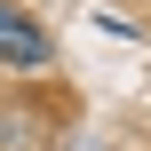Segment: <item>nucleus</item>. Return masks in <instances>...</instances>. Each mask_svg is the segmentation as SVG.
I'll return each instance as SVG.
<instances>
[{
    "mask_svg": "<svg viewBox=\"0 0 151 151\" xmlns=\"http://www.w3.org/2000/svg\"><path fill=\"white\" fill-rule=\"evenodd\" d=\"M48 56H56V48H48V32H40L24 8H8V0H0V64H24V72H40Z\"/></svg>",
    "mask_w": 151,
    "mask_h": 151,
    "instance_id": "obj_1",
    "label": "nucleus"
}]
</instances>
